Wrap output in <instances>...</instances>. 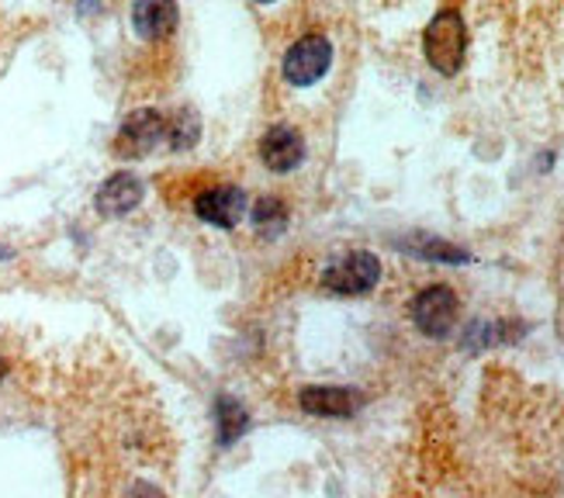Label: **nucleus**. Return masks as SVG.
Listing matches in <instances>:
<instances>
[{"label":"nucleus","mask_w":564,"mask_h":498,"mask_svg":"<svg viewBox=\"0 0 564 498\" xmlns=\"http://www.w3.org/2000/svg\"><path fill=\"white\" fill-rule=\"evenodd\" d=\"M126 498H163V491L156 485H150V481H135Z\"/></svg>","instance_id":"2eb2a0df"},{"label":"nucleus","mask_w":564,"mask_h":498,"mask_svg":"<svg viewBox=\"0 0 564 498\" xmlns=\"http://www.w3.org/2000/svg\"><path fill=\"white\" fill-rule=\"evenodd\" d=\"M242 208H247V194L239 187H208L194 202V215L218 229H232L242 218Z\"/></svg>","instance_id":"0eeeda50"},{"label":"nucleus","mask_w":564,"mask_h":498,"mask_svg":"<svg viewBox=\"0 0 564 498\" xmlns=\"http://www.w3.org/2000/svg\"><path fill=\"white\" fill-rule=\"evenodd\" d=\"M412 322L420 326V333L440 339L457 326V294L444 284H433L426 291L415 294L412 302Z\"/></svg>","instance_id":"20e7f679"},{"label":"nucleus","mask_w":564,"mask_h":498,"mask_svg":"<svg viewBox=\"0 0 564 498\" xmlns=\"http://www.w3.org/2000/svg\"><path fill=\"white\" fill-rule=\"evenodd\" d=\"M415 253H420V257H430V260H444V263H468V260H471L460 246L440 242V239H423V249H415Z\"/></svg>","instance_id":"ddd939ff"},{"label":"nucleus","mask_w":564,"mask_h":498,"mask_svg":"<svg viewBox=\"0 0 564 498\" xmlns=\"http://www.w3.org/2000/svg\"><path fill=\"white\" fill-rule=\"evenodd\" d=\"M260 160L263 166H271L274 173H288L305 160V139L291 124H274L260 139Z\"/></svg>","instance_id":"423d86ee"},{"label":"nucleus","mask_w":564,"mask_h":498,"mask_svg":"<svg viewBox=\"0 0 564 498\" xmlns=\"http://www.w3.org/2000/svg\"><path fill=\"white\" fill-rule=\"evenodd\" d=\"M260 4H271V0H260Z\"/></svg>","instance_id":"f3484780"},{"label":"nucleus","mask_w":564,"mask_h":498,"mask_svg":"<svg viewBox=\"0 0 564 498\" xmlns=\"http://www.w3.org/2000/svg\"><path fill=\"white\" fill-rule=\"evenodd\" d=\"M132 24L142 39H166L177 29V4L174 0H135L132 8Z\"/></svg>","instance_id":"1a4fd4ad"},{"label":"nucleus","mask_w":564,"mask_h":498,"mask_svg":"<svg viewBox=\"0 0 564 498\" xmlns=\"http://www.w3.org/2000/svg\"><path fill=\"white\" fill-rule=\"evenodd\" d=\"M364 398L350 388H336V385H312L299 394V405L308 415H323V419H347L360 409Z\"/></svg>","instance_id":"6e6552de"},{"label":"nucleus","mask_w":564,"mask_h":498,"mask_svg":"<svg viewBox=\"0 0 564 498\" xmlns=\"http://www.w3.org/2000/svg\"><path fill=\"white\" fill-rule=\"evenodd\" d=\"M378 281H381V263L375 253H364V249L339 257L323 273V288L333 294H367Z\"/></svg>","instance_id":"f03ea898"},{"label":"nucleus","mask_w":564,"mask_h":498,"mask_svg":"<svg viewBox=\"0 0 564 498\" xmlns=\"http://www.w3.org/2000/svg\"><path fill=\"white\" fill-rule=\"evenodd\" d=\"M166 132H170V121L160 111H153V108H142V111L126 118L115 149H118V156L139 160L145 153H153V149L166 139Z\"/></svg>","instance_id":"39448f33"},{"label":"nucleus","mask_w":564,"mask_h":498,"mask_svg":"<svg viewBox=\"0 0 564 498\" xmlns=\"http://www.w3.org/2000/svg\"><path fill=\"white\" fill-rule=\"evenodd\" d=\"M253 221H257V229L267 232V236L284 232V226H288V208H284L281 197H271V194L260 197L257 208H253Z\"/></svg>","instance_id":"f8f14e48"},{"label":"nucleus","mask_w":564,"mask_h":498,"mask_svg":"<svg viewBox=\"0 0 564 498\" xmlns=\"http://www.w3.org/2000/svg\"><path fill=\"white\" fill-rule=\"evenodd\" d=\"M423 53L440 77H457L464 56H468V29H464V18L457 11H440L426 24Z\"/></svg>","instance_id":"f257e3e1"},{"label":"nucleus","mask_w":564,"mask_h":498,"mask_svg":"<svg viewBox=\"0 0 564 498\" xmlns=\"http://www.w3.org/2000/svg\"><path fill=\"white\" fill-rule=\"evenodd\" d=\"M4 374H8V360L0 357V381H4Z\"/></svg>","instance_id":"dca6fc26"},{"label":"nucleus","mask_w":564,"mask_h":498,"mask_svg":"<svg viewBox=\"0 0 564 498\" xmlns=\"http://www.w3.org/2000/svg\"><path fill=\"white\" fill-rule=\"evenodd\" d=\"M333 63V45L323 35H305L299 39L284 56V80L294 87H312L318 77H326Z\"/></svg>","instance_id":"7ed1b4c3"},{"label":"nucleus","mask_w":564,"mask_h":498,"mask_svg":"<svg viewBox=\"0 0 564 498\" xmlns=\"http://www.w3.org/2000/svg\"><path fill=\"white\" fill-rule=\"evenodd\" d=\"M215 422H218V443L223 446H229L232 440H239L242 436V430H247V409H242L236 398H229V394H223L215 402Z\"/></svg>","instance_id":"9b49d317"},{"label":"nucleus","mask_w":564,"mask_h":498,"mask_svg":"<svg viewBox=\"0 0 564 498\" xmlns=\"http://www.w3.org/2000/svg\"><path fill=\"white\" fill-rule=\"evenodd\" d=\"M139 202H142V184L132 173H115V177H108L101 191H97V212L108 218L129 215Z\"/></svg>","instance_id":"9d476101"},{"label":"nucleus","mask_w":564,"mask_h":498,"mask_svg":"<svg viewBox=\"0 0 564 498\" xmlns=\"http://www.w3.org/2000/svg\"><path fill=\"white\" fill-rule=\"evenodd\" d=\"M194 136H198V118H194L191 111H181L177 118H170V132L166 139H174V145H191Z\"/></svg>","instance_id":"4468645a"}]
</instances>
